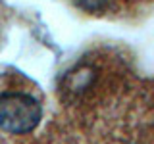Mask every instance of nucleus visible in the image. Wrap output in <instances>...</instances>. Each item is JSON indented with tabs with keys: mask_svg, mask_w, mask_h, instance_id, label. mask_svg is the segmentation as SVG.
Masks as SVG:
<instances>
[{
	"mask_svg": "<svg viewBox=\"0 0 154 144\" xmlns=\"http://www.w3.org/2000/svg\"><path fill=\"white\" fill-rule=\"evenodd\" d=\"M42 108L38 100L25 92L0 94V129L10 134H25L41 123Z\"/></svg>",
	"mask_w": 154,
	"mask_h": 144,
	"instance_id": "1",
	"label": "nucleus"
},
{
	"mask_svg": "<svg viewBox=\"0 0 154 144\" xmlns=\"http://www.w3.org/2000/svg\"><path fill=\"white\" fill-rule=\"evenodd\" d=\"M73 4L87 12H96V10H102L108 4V0H73Z\"/></svg>",
	"mask_w": 154,
	"mask_h": 144,
	"instance_id": "2",
	"label": "nucleus"
}]
</instances>
